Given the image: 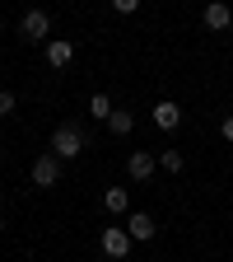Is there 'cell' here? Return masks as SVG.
I'll use <instances>...</instances> for the list:
<instances>
[{"mask_svg": "<svg viewBox=\"0 0 233 262\" xmlns=\"http://www.w3.org/2000/svg\"><path fill=\"white\" fill-rule=\"evenodd\" d=\"M112 10H117V14H136L140 0H112Z\"/></svg>", "mask_w": 233, "mask_h": 262, "instance_id": "obj_15", "label": "cell"}, {"mask_svg": "<svg viewBox=\"0 0 233 262\" xmlns=\"http://www.w3.org/2000/svg\"><path fill=\"white\" fill-rule=\"evenodd\" d=\"M103 206H108V211H126V206H131L126 187H108V192H103Z\"/></svg>", "mask_w": 233, "mask_h": 262, "instance_id": "obj_11", "label": "cell"}, {"mask_svg": "<svg viewBox=\"0 0 233 262\" xmlns=\"http://www.w3.org/2000/svg\"><path fill=\"white\" fill-rule=\"evenodd\" d=\"M75 61V42L70 38H51L47 42V66H51V71H61V66H70Z\"/></svg>", "mask_w": 233, "mask_h": 262, "instance_id": "obj_5", "label": "cell"}, {"mask_svg": "<svg viewBox=\"0 0 233 262\" xmlns=\"http://www.w3.org/2000/svg\"><path fill=\"white\" fill-rule=\"evenodd\" d=\"M84 150V131L75 126V122H61L56 131H51V155L56 159H75Z\"/></svg>", "mask_w": 233, "mask_h": 262, "instance_id": "obj_1", "label": "cell"}, {"mask_svg": "<svg viewBox=\"0 0 233 262\" xmlns=\"http://www.w3.org/2000/svg\"><path fill=\"white\" fill-rule=\"evenodd\" d=\"M154 229H159V225H154V215L131 211V220H126V234H131V239H140V244H145V239H154Z\"/></svg>", "mask_w": 233, "mask_h": 262, "instance_id": "obj_8", "label": "cell"}, {"mask_svg": "<svg viewBox=\"0 0 233 262\" xmlns=\"http://www.w3.org/2000/svg\"><path fill=\"white\" fill-rule=\"evenodd\" d=\"M224 141H233V113L224 117Z\"/></svg>", "mask_w": 233, "mask_h": 262, "instance_id": "obj_16", "label": "cell"}, {"mask_svg": "<svg viewBox=\"0 0 233 262\" xmlns=\"http://www.w3.org/2000/svg\"><path fill=\"white\" fill-rule=\"evenodd\" d=\"M159 164H163L168 173H182V150H163V155H159Z\"/></svg>", "mask_w": 233, "mask_h": 262, "instance_id": "obj_13", "label": "cell"}, {"mask_svg": "<svg viewBox=\"0 0 233 262\" xmlns=\"http://www.w3.org/2000/svg\"><path fill=\"white\" fill-rule=\"evenodd\" d=\"M10 113H14V94L0 89V117H10Z\"/></svg>", "mask_w": 233, "mask_h": 262, "instance_id": "obj_14", "label": "cell"}, {"mask_svg": "<svg viewBox=\"0 0 233 262\" xmlns=\"http://www.w3.org/2000/svg\"><path fill=\"white\" fill-rule=\"evenodd\" d=\"M89 113H93V117H103V122H108V117H112V113H117V108H112V98H108V94H103V89H98V94H93V98H89Z\"/></svg>", "mask_w": 233, "mask_h": 262, "instance_id": "obj_10", "label": "cell"}, {"mask_svg": "<svg viewBox=\"0 0 233 262\" xmlns=\"http://www.w3.org/2000/svg\"><path fill=\"white\" fill-rule=\"evenodd\" d=\"M103 253H108V257H126V253H131V234H126V229H117V225L103 229Z\"/></svg>", "mask_w": 233, "mask_h": 262, "instance_id": "obj_6", "label": "cell"}, {"mask_svg": "<svg viewBox=\"0 0 233 262\" xmlns=\"http://www.w3.org/2000/svg\"><path fill=\"white\" fill-rule=\"evenodd\" d=\"M108 126H112V136H131L136 117H131V113H112V117H108Z\"/></svg>", "mask_w": 233, "mask_h": 262, "instance_id": "obj_12", "label": "cell"}, {"mask_svg": "<svg viewBox=\"0 0 233 262\" xmlns=\"http://www.w3.org/2000/svg\"><path fill=\"white\" fill-rule=\"evenodd\" d=\"M154 164H159L154 155H145V150H131V159H126V173L136 178V183H145V178L154 173Z\"/></svg>", "mask_w": 233, "mask_h": 262, "instance_id": "obj_7", "label": "cell"}, {"mask_svg": "<svg viewBox=\"0 0 233 262\" xmlns=\"http://www.w3.org/2000/svg\"><path fill=\"white\" fill-rule=\"evenodd\" d=\"M19 38L23 42H51V14L47 10H28L19 19Z\"/></svg>", "mask_w": 233, "mask_h": 262, "instance_id": "obj_2", "label": "cell"}, {"mask_svg": "<svg viewBox=\"0 0 233 262\" xmlns=\"http://www.w3.org/2000/svg\"><path fill=\"white\" fill-rule=\"evenodd\" d=\"M154 126L159 131H177L182 126V108L173 103V98H159V103H154Z\"/></svg>", "mask_w": 233, "mask_h": 262, "instance_id": "obj_3", "label": "cell"}, {"mask_svg": "<svg viewBox=\"0 0 233 262\" xmlns=\"http://www.w3.org/2000/svg\"><path fill=\"white\" fill-rule=\"evenodd\" d=\"M33 183H38V187H56L61 183V159L56 155H42L38 164H33Z\"/></svg>", "mask_w": 233, "mask_h": 262, "instance_id": "obj_4", "label": "cell"}, {"mask_svg": "<svg viewBox=\"0 0 233 262\" xmlns=\"http://www.w3.org/2000/svg\"><path fill=\"white\" fill-rule=\"evenodd\" d=\"M228 24H233V10L224 5V0H210V5H205V28L210 33H224Z\"/></svg>", "mask_w": 233, "mask_h": 262, "instance_id": "obj_9", "label": "cell"}, {"mask_svg": "<svg viewBox=\"0 0 233 262\" xmlns=\"http://www.w3.org/2000/svg\"><path fill=\"white\" fill-rule=\"evenodd\" d=\"M0 229H5V215H0Z\"/></svg>", "mask_w": 233, "mask_h": 262, "instance_id": "obj_17", "label": "cell"}]
</instances>
